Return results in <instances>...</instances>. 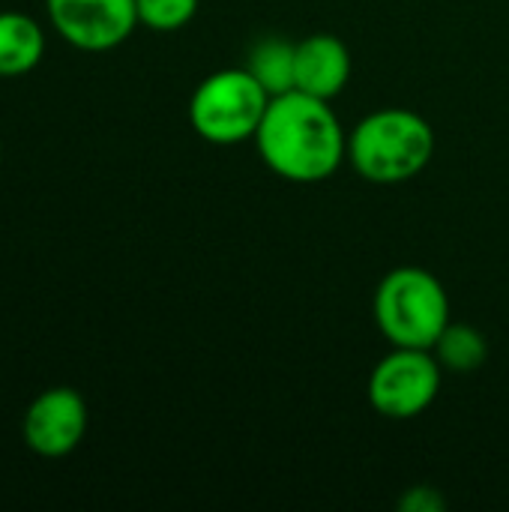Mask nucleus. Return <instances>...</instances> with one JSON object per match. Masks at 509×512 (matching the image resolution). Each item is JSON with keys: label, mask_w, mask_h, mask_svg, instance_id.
I'll use <instances>...</instances> for the list:
<instances>
[{"label": "nucleus", "mask_w": 509, "mask_h": 512, "mask_svg": "<svg viewBox=\"0 0 509 512\" xmlns=\"http://www.w3.org/2000/svg\"><path fill=\"white\" fill-rule=\"evenodd\" d=\"M261 162L288 183H321L348 159V132L327 99L303 90L273 96L255 132Z\"/></svg>", "instance_id": "nucleus-1"}, {"label": "nucleus", "mask_w": 509, "mask_h": 512, "mask_svg": "<svg viewBox=\"0 0 509 512\" xmlns=\"http://www.w3.org/2000/svg\"><path fill=\"white\" fill-rule=\"evenodd\" d=\"M435 156V129L411 108H378L348 132L351 168L378 186L414 180Z\"/></svg>", "instance_id": "nucleus-2"}, {"label": "nucleus", "mask_w": 509, "mask_h": 512, "mask_svg": "<svg viewBox=\"0 0 509 512\" xmlns=\"http://www.w3.org/2000/svg\"><path fill=\"white\" fill-rule=\"evenodd\" d=\"M372 318L390 345L429 351L453 321L447 288L426 267L390 270L375 288Z\"/></svg>", "instance_id": "nucleus-3"}, {"label": "nucleus", "mask_w": 509, "mask_h": 512, "mask_svg": "<svg viewBox=\"0 0 509 512\" xmlns=\"http://www.w3.org/2000/svg\"><path fill=\"white\" fill-rule=\"evenodd\" d=\"M270 93L246 66L210 72L189 99V123L195 135L210 144L231 147L255 141V132L267 114Z\"/></svg>", "instance_id": "nucleus-4"}, {"label": "nucleus", "mask_w": 509, "mask_h": 512, "mask_svg": "<svg viewBox=\"0 0 509 512\" xmlns=\"http://www.w3.org/2000/svg\"><path fill=\"white\" fill-rule=\"evenodd\" d=\"M444 369L429 348H396L384 354L366 384L369 405L387 420H414L441 393Z\"/></svg>", "instance_id": "nucleus-5"}, {"label": "nucleus", "mask_w": 509, "mask_h": 512, "mask_svg": "<svg viewBox=\"0 0 509 512\" xmlns=\"http://www.w3.org/2000/svg\"><path fill=\"white\" fill-rule=\"evenodd\" d=\"M48 21L78 51H111L138 27L135 0H45Z\"/></svg>", "instance_id": "nucleus-6"}, {"label": "nucleus", "mask_w": 509, "mask_h": 512, "mask_svg": "<svg viewBox=\"0 0 509 512\" xmlns=\"http://www.w3.org/2000/svg\"><path fill=\"white\" fill-rule=\"evenodd\" d=\"M90 411L75 387H48L24 411L21 435L30 453L42 459H63L75 453L87 435Z\"/></svg>", "instance_id": "nucleus-7"}, {"label": "nucleus", "mask_w": 509, "mask_h": 512, "mask_svg": "<svg viewBox=\"0 0 509 512\" xmlns=\"http://www.w3.org/2000/svg\"><path fill=\"white\" fill-rule=\"evenodd\" d=\"M351 81V51L333 33H312L297 42L294 90L318 99H336Z\"/></svg>", "instance_id": "nucleus-8"}, {"label": "nucleus", "mask_w": 509, "mask_h": 512, "mask_svg": "<svg viewBox=\"0 0 509 512\" xmlns=\"http://www.w3.org/2000/svg\"><path fill=\"white\" fill-rule=\"evenodd\" d=\"M45 57L42 24L18 9L0 12V78L30 75Z\"/></svg>", "instance_id": "nucleus-9"}, {"label": "nucleus", "mask_w": 509, "mask_h": 512, "mask_svg": "<svg viewBox=\"0 0 509 512\" xmlns=\"http://www.w3.org/2000/svg\"><path fill=\"white\" fill-rule=\"evenodd\" d=\"M294 54L297 42L285 36H264L252 45L246 69L258 78V84L273 96L294 90Z\"/></svg>", "instance_id": "nucleus-10"}, {"label": "nucleus", "mask_w": 509, "mask_h": 512, "mask_svg": "<svg viewBox=\"0 0 509 512\" xmlns=\"http://www.w3.org/2000/svg\"><path fill=\"white\" fill-rule=\"evenodd\" d=\"M432 354H435V360L441 363L444 372L471 375V372H477V369L486 363V357H489V342H486V336H483L474 324L450 321V324L444 327V333L438 336Z\"/></svg>", "instance_id": "nucleus-11"}, {"label": "nucleus", "mask_w": 509, "mask_h": 512, "mask_svg": "<svg viewBox=\"0 0 509 512\" xmlns=\"http://www.w3.org/2000/svg\"><path fill=\"white\" fill-rule=\"evenodd\" d=\"M135 9H138V24L156 33H171L195 18L198 0H135Z\"/></svg>", "instance_id": "nucleus-12"}, {"label": "nucleus", "mask_w": 509, "mask_h": 512, "mask_svg": "<svg viewBox=\"0 0 509 512\" xmlns=\"http://www.w3.org/2000/svg\"><path fill=\"white\" fill-rule=\"evenodd\" d=\"M399 507L405 512H441L447 504L438 495V489H432V486H414V489L405 492V498H402Z\"/></svg>", "instance_id": "nucleus-13"}, {"label": "nucleus", "mask_w": 509, "mask_h": 512, "mask_svg": "<svg viewBox=\"0 0 509 512\" xmlns=\"http://www.w3.org/2000/svg\"><path fill=\"white\" fill-rule=\"evenodd\" d=\"M0 162H3V147H0Z\"/></svg>", "instance_id": "nucleus-14"}]
</instances>
